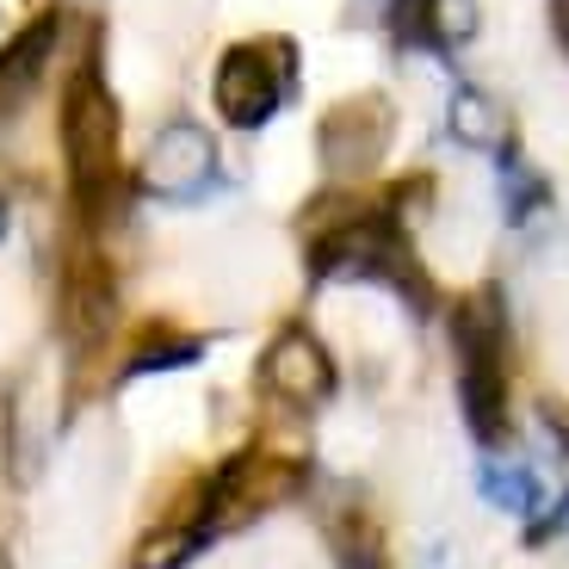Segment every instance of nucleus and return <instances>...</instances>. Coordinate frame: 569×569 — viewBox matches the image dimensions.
Listing matches in <instances>:
<instances>
[{
	"mask_svg": "<svg viewBox=\"0 0 569 569\" xmlns=\"http://www.w3.org/2000/svg\"><path fill=\"white\" fill-rule=\"evenodd\" d=\"M62 161H69V180H74V199H100L106 186L118 180V100L112 87H106V74L93 69V62H81V69L69 74V87H62Z\"/></svg>",
	"mask_w": 569,
	"mask_h": 569,
	"instance_id": "obj_1",
	"label": "nucleus"
},
{
	"mask_svg": "<svg viewBox=\"0 0 569 569\" xmlns=\"http://www.w3.org/2000/svg\"><path fill=\"white\" fill-rule=\"evenodd\" d=\"M291 81H298V50H291L284 38H260V43H236V50L217 62V87H211V93H217L223 124L260 130L284 106Z\"/></svg>",
	"mask_w": 569,
	"mask_h": 569,
	"instance_id": "obj_2",
	"label": "nucleus"
},
{
	"mask_svg": "<svg viewBox=\"0 0 569 569\" xmlns=\"http://www.w3.org/2000/svg\"><path fill=\"white\" fill-rule=\"evenodd\" d=\"M217 168V149L199 124H168L156 142H149V156H142V186L161 192V199H192Z\"/></svg>",
	"mask_w": 569,
	"mask_h": 569,
	"instance_id": "obj_3",
	"label": "nucleus"
},
{
	"mask_svg": "<svg viewBox=\"0 0 569 569\" xmlns=\"http://www.w3.org/2000/svg\"><path fill=\"white\" fill-rule=\"evenodd\" d=\"M57 43H62V13L57 7L38 13V19H26L13 38L0 43V112H19V106L38 93V81L50 74Z\"/></svg>",
	"mask_w": 569,
	"mask_h": 569,
	"instance_id": "obj_4",
	"label": "nucleus"
},
{
	"mask_svg": "<svg viewBox=\"0 0 569 569\" xmlns=\"http://www.w3.org/2000/svg\"><path fill=\"white\" fill-rule=\"evenodd\" d=\"M385 142H390V106L385 100H347L335 106V112L322 118V156L335 173H359L371 168V161L385 156Z\"/></svg>",
	"mask_w": 569,
	"mask_h": 569,
	"instance_id": "obj_5",
	"label": "nucleus"
},
{
	"mask_svg": "<svg viewBox=\"0 0 569 569\" xmlns=\"http://www.w3.org/2000/svg\"><path fill=\"white\" fill-rule=\"evenodd\" d=\"M260 371H267V385L291 402H328L335 397V359H328V347L316 341V335H303V328H284L279 341L267 347V366Z\"/></svg>",
	"mask_w": 569,
	"mask_h": 569,
	"instance_id": "obj_6",
	"label": "nucleus"
},
{
	"mask_svg": "<svg viewBox=\"0 0 569 569\" xmlns=\"http://www.w3.org/2000/svg\"><path fill=\"white\" fill-rule=\"evenodd\" d=\"M118 310V284L112 272L100 267V254H74L69 272H62V322H69L74 341H100L112 328Z\"/></svg>",
	"mask_w": 569,
	"mask_h": 569,
	"instance_id": "obj_7",
	"label": "nucleus"
},
{
	"mask_svg": "<svg viewBox=\"0 0 569 569\" xmlns=\"http://www.w3.org/2000/svg\"><path fill=\"white\" fill-rule=\"evenodd\" d=\"M458 397H465V421L483 446H508V385L501 366H458Z\"/></svg>",
	"mask_w": 569,
	"mask_h": 569,
	"instance_id": "obj_8",
	"label": "nucleus"
},
{
	"mask_svg": "<svg viewBox=\"0 0 569 569\" xmlns=\"http://www.w3.org/2000/svg\"><path fill=\"white\" fill-rule=\"evenodd\" d=\"M446 130H452V142H465V149H489V156L501 149V112H496L489 93H477V87H458L452 93Z\"/></svg>",
	"mask_w": 569,
	"mask_h": 569,
	"instance_id": "obj_9",
	"label": "nucleus"
},
{
	"mask_svg": "<svg viewBox=\"0 0 569 569\" xmlns=\"http://www.w3.org/2000/svg\"><path fill=\"white\" fill-rule=\"evenodd\" d=\"M496 161H501V192H508V223H527L532 211H545V204H551V180H545V173H532L527 161L513 156V142H501Z\"/></svg>",
	"mask_w": 569,
	"mask_h": 569,
	"instance_id": "obj_10",
	"label": "nucleus"
},
{
	"mask_svg": "<svg viewBox=\"0 0 569 569\" xmlns=\"http://www.w3.org/2000/svg\"><path fill=\"white\" fill-rule=\"evenodd\" d=\"M483 31L477 0H427V50H465Z\"/></svg>",
	"mask_w": 569,
	"mask_h": 569,
	"instance_id": "obj_11",
	"label": "nucleus"
},
{
	"mask_svg": "<svg viewBox=\"0 0 569 569\" xmlns=\"http://www.w3.org/2000/svg\"><path fill=\"white\" fill-rule=\"evenodd\" d=\"M483 489H489V501H501V508H513V513H532L545 501L539 477H532L527 465H489L483 470Z\"/></svg>",
	"mask_w": 569,
	"mask_h": 569,
	"instance_id": "obj_12",
	"label": "nucleus"
},
{
	"mask_svg": "<svg viewBox=\"0 0 569 569\" xmlns=\"http://www.w3.org/2000/svg\"><path fill=\"white\" fill-rule=\"evenodd\" d=\"M192 551H204V527H168L156 539H142L137 569H186Z\"/></svg>",
	"mask_w": 569,
	"mask_h": 569,
	"instance_id": "obj_13",
	"label": "nucleus"
},
{
	"mask_svg": "<svg viewBox=\"0 0 569 569\" xmlns=\"http://www.w3.org/2000/svg\"><path fill=\"white\" fill-rule=\"evenodd\" d=\"M204 347L199 341H161V347H142V353H130V371H173V366H192Z\"/></svg>",
	"mask_w": 569,
	"mask_h": 569,
	"instance_id": "obj_14",
	"label": "nucleus"
},
{
	"mask_svg": "<svg viewBox=\"0 0 569 569\" xmlns=\"http://www.w3.org/2000/svg\"><path fill=\"white\" fill-rule=\"evenodd\" d=\"M539 421L551 427V433H557V446L569 452V402H563V397H545V402H539Z\"/></svg>",
	"mask_w": 569,
	"mask_h": 569,
	"instance_id": "obj_15",
	"label": "nucleus"
},
{
	"mask_svg": "<svg viewBox=\"0 0 569 569\" xmlns=\"http://www.w3.org/2000/svg\"><path fill=\"white\" fill-rule=\"evenodd\" d=\"M563 527H569V489H563V501H557V513H545V520H532V545L557 539Z\"/></svg>",
	"mask_w": 569,
	"mask_h": 569,
	"instance_id": "obj_16",
	"label": "nucleus"
},
{
	"mask_svg": "<svg viewBox=\"0 0 569 569\" xmlns=\"http://www.w3.org/2000/svg\"><path fill=\"white\" fill-rule=\"evenodd\" d=\"M551 19H557V38L569 43V0H551Z\"/></svg>",
	"mask_w": 569,
	"mask_h": 569,
	"instance_id": "obj_17",
	"label": "nucleus"
},
{
	"mask_svg": "<svg viewBox=\"0 0 569 569\" xmlns=\"http://www.w3.org/2000/svg\"><path fill=\"white\" fill-rule=\"evenodd\" d=\"M0 236H7V199H0Z\"/></svg>",
	"mask_w": 569,
	"mask_h": 569,
	"instance_id": "obj_18",
	"label": "nucleus"
}]
</instances>
